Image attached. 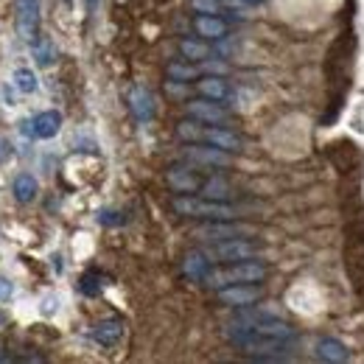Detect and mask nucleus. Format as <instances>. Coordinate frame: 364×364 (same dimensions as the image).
<instances>
[{
	"label": "nucleus",
	"mask_w": 364,
	"mask_h": 364,
	"mask_svg": "<svg viewBox=\"0 0 364 364\" xmlns=\"http://www.w3.org/2000/svg\"><path fill=\"white\" fill-rule=\"evenodd\" d=\"M166 182H168V188L174 193H199L205 177L199 174V166L185 160V163H177V166H171L166 171Z\"/></svg>",
	"instance_id": "6e6552de"
},
{
	"label": "nucleus",
	"mask_w": 364,
	"mask_h": 364,
	"mask_svg": "<svg viewBox=\"0 0 364 364\" xmlns=\"http://www.w3.org/2000/svg\"><path fill=\"white\" fill-rule=\"evenodd\" d=\"M129 109H132V115L140 124L151 121L154 118V98H151V92L146 90V87H132L129 90Z\"/></svg>",
	"instance_id": "dca6fc26"
},
{
	"label": "nucleus",
	"mask_w": 364,
	"mask_h": 364,
	"mask_svg": "<svg viewBox=\"0 0 364 364\" xmlns=\"http://www.w3.org/2000/svg\"><path fill=\"white\" fill-rule=\"evenodd\" d=\"M193 31L196 37L208 40V43H216V40H225L230 31L228 20L219 17V14H196L193 17Z\"/></svg>",
	"instance_id": "9d476101"
},
{
	"label": "nucleus",
	"mask_w": 364,
	"mask_h": 364,
	"mask_svg": "<svg viewBox=\"0 0 364 364\" xmlns=\"http://www.w3.org/2000/svg\"><path fill=\"white\" fill-rule=\"evenodd\" d=\"M208 258L216 264H235V261H247L258 255V244L250 238H228V241H213L208 244Z\"/></svg>",
	"instance_id": "20e7f679"
},
{
	"label": "nucleus",
	"mask_w": 364,
	"mask_h": 364,
	"mask_svg": "<svg viewBox=\"0 0 364 364\" xmlns=\"http://www.w3.org/2000/svg\"><path fill=\"white\" fill-rule=\"evenodd\" d=\"M166 73H168L171 82H180V85L199 79V70H196L193 62H188V59H185V62H171V65L166 68Z\"/></svg>",
	"instance_id": "4be33fe9"
},
{
	"label": "nucleus",
	"mask_w": 364,
	"mask_h": 364,
	"mask_svg": "<svg viewBox=\"0 0 364 364\" xmlns=\"http://www.w3.org/2000/svg\"><path fill=\"white\" fill-rule=\"evenodd\" d=\"M219 303H225L230 309H250L252 303H258L264 297V289L258 283H230L216 289Z\"/></svg>",
	"instance_id": "423d86ee"
},
{
	"label": "nucleus",
	"mask_w": 364,
	"mask_h": 364,
	"mask_svg": "<svg viewBox=\"0 0 364 364\" xmlns=\"http://www.w3.org/2000/svg\"><path fill=\"white\" fill-rule=\"evenodd\" d=\"M79 289H82V294H87V297H95V294L101 291V274H98V272H87L85 277H82Z\"/></svg>",
	"instance_id": "393cba45"
},
{
	"label": "nucleus",
	"mask_w": 364,
	"mask_h": 364,
	"mask_svg": "<svg viewBox=\"0 0 364 364\" xmlns=\"http://www.w3.org/2000/svg\"><path fill=\"white\" fill-rule=\"evenodd\" d=\"M205 127L208 124H202V121H196V118H185L177 124V137L185 140V143H202V137H205Z\"/></svg>",
	"instance_id": "412c9836"
},
{
	"label": "nucleus",
	"mask_w": 364,
	"mask_h": 364,
	"mask_svg": "<svg viewBox=\"0 0 364 364\" xmlns=\"http://www.w3.org/2000/svg\"><path fill=\"white\" fill-rule=\"evenodd\" d=\"M193 235L205 244H213V241H228V238H252L255 228L238 219H216V222H205L202 228H196Z\"/></svg>",
	"instance_id": "7ed1b4c3"
},
{
	"label": "nucleus",
	"mask_w": 364,
	"mask_h": 364,
	"mask_svg": "<svg viewBox=\"0 0 364 364\" xmlns=\"http://www.w3.org/2000/svg\"><path fill=\"white\" fill-rule=\"evenodd\" d=\"M182 157H185L188 163H193V166H208V168H225V166L232 163L230 151L216 149V146H210V143H188V146L182 149Z\"/></svg>",
	"instance_id": "0eeeda50"
},
{
	"label": "nucleus",
	"mask_w": 364,
	"mask_h": 364,
	"mask_svg": "<svg viewBox=\"0 0 364 364\" xmlns=\"http://www.w3.org/2000/svg\"><path fill=\"white\" fill-rule=\"evenodd\" d=\"M180 53L182 59H188V62H205L208 56H210V46H208V40H191V37H185L180 40Z\"/></svg>",
	"instance_id": "aec40b11"
},
{
	"label": "nucleus",
	"mask_w": 364,
	"mask_h": 364,
	"mask_svg": "<svg viewBox=\"0 0 364 364\" xmlns=\"http://www.w3.org/2000/svg\"><path fill=\"white\" fill-rule=\"evenodd\" d=\"M196 14H222V3L219 0H191Z\"/></svg>",
	"instance_id": "a878e982"
},
{
	"label": "nucleus",
	"mask_w": 364,
	"mask_h": 364,
	"mask_svg": "<svg viewBox=\"0 0 364 364\" xmlns=\"http://www.w3.org/2000/svg\"><path fill=\"white\" fill-rule=\"evenodd\" d=\"M92 339L104 348H115L124 339V322L121 319H101L98 325H92Z\"/></svg>",
	"instance_id": "2eb2a0df"
},
{
	"label": "nucleus",
	"mask_w": 364,
	"mask_h": 364,
	"mask_svg": "<svg viewBox=\"0 0 364 364\" xmlns=\"http://www.w3.org/2000/svg\"><path fill=\"white\" fill-rule=\"evenodd\" d=\"M14 28L26 43L40 37V0H14Z\"/></svg>",
	"instance_id": "39448f33"
},
{
	"label": "nucleus",
	"mask_w": 364,
	"mask_h": 364,
	"mask_svg": "<svg viewBox=\"0 0 364 364\" xmlns=\"http://www.w3.org/2000/svg\"><path fill=\"white\" fill-rule=\"evenodd\" d=\"M267 277V264L255 261V258H247V261H235L228 264L225 269H210L205 277V286L210 289H222L230 283H261Z\"/></svg>",
	"instance_id": "f03ea898"
},
{
	"label": "nucleus",
	"mask_w": 364,
	"mask_h": 364,
	"mask_svg": "<svg viewBox=\"0 0 364 364\" xmlns=\"http://www.w3.org/2000/svg\"><path fill=\"white\" fill-rule=\"evenodd\" d=\"M11 79H14V87H17L20 92H37V87H40L37 76H34L28 68H17Z\"/></svg>",
	"instance_id": "b1692460"
},
{
	"label": "nucleus",
	"mask_w": 364,
	"mask_h": 364,
	"mask_svg": "<svg viewBox=\"0 0 364 364\" xmlns=\"http://www.w3.org/2000/svg\"><path fill=\"white\" fill-rule=\"evenodd\" d=\"M196 92L202 95V98H210V101H219V104H225L230 95H232V87H230V82L225 76H216V73H210V76H202V79H196Z\"/></svg>",
	"instance_id": "f8f14e48"
},
{
	"label": "nucleus",
	"mask_w": 364,
	"mask_h": 364,
	"mask_svg": "<svg viewBox=\"0 0 364 364\" xmlns=\"http://www.w3.org/2000/svg\"><path fill=\"white\" fill-rule=\"evenodd\" d=\"M314 353H317L319 362H328V364H345L350 359V350L345 342L333 339V336H319L317 345H314Z\"/></svg>",
	"instance_id": "9b49d317"
},
{
	"label": "nucleus",
	"mask_w": 364,
	"mask_h": 364,
	"mask_svg": "<svg viewBox=\"0 0 364 364\" xmlns=\"http://www.w3.org/2000/svg\"><path fill=\"white\" fill-rule=\"evenodd\" d=\"M210 258H208V252L205 250H191L185 258H182V272L188 280H193V283H205V277L210 272Z\"/></svg>",
	"instance_id": "ddd939ff"
},
{
	"label": "nucleus",
	"mask_w": 364,
	"mask_h": 364,
	"mask_svg": "<svg viewBox=\"0 0 364 364\" xmlns=\"http://www.w3.org/2000/svg\"><path fill=\"white\" fill-rule=\"evenodd\" d=\"M11 154H14V151H11V143H9L6 137H0V166H3V163H9V160H11Z\"/></svg>",
	"instance_id": "bb28decb"
},
{
	"label": "nucleus",
	"mask_w": 364,
	"mask_h": 364,
	"mask_svg": "<svg viewBox=\"0 0 364 364\" xmlns=\"http://www.w3.org/2000/svg\"><path fill=\"white\" fill-rule=\"evenodd\" d=\"M11 191H14V199H17L20 205H28V202L37 199L40 182H37V177H31V174H17L14 182H11Z\"/></svg>",
	"instance_id": "a211bd4d"
},
{
	"label": "nucleus",
	"mask_w": 364,
	"mask_h": 364,
	"mask_svg": "<svg viewBox=\"0 0 364 364\" xmlns=\"http://www.w3.org/2000/svg\"><path fill=\"white\" fill-rule=\"evenodd\" d=\"M202 143H210L216 149H225V151H241V137L235 135L228 127H205V137Z\"/></svg>",
	"instance_id": "4468645a"
},
{
	"label": "nucleus",
	"mask_w": 364,
	"mask_h": 364,
	"mask_svg": "<svg viewBox=\"0 0 364 364\" xmlns=\"http://www.w3.org/2000/svg\"><path fill=\"white\" fill-rule=\"evenodd\" d=\"M59 129H62V115H59L56 109H46V112H40V115L31 121V132L37 137H43V140L56 137Z\"/></svg>",
	"instance_id": "f3484780"
},
{
	"label": "nucleus",
	"mask_w": 364,
	"mask_h": 364,
	"mask_svg": "<svg viewBox=\"0 0 364 364\" xmlns=\"http://www.w3.org/2000/svg\"><path fill=\"white\" fill-rule=\"evenodd\" d=\"M14 294V286L6 280V277H0V300H9Z\"/></svg>",
	"instance_id": "cd10ccee"
},
{
	"label": "nucleus",
	"mask_w": 364,
	"mask_h": 364,
	"mask_svg": "<svg viewBox=\"0 0 364 364\" xmlns=\"http://www.w3.org/2000/svg\"><path fill=\"white\" fill-rule=\"evenodd\" d=\"M98 9V0H87V11H95Z\"/></svg>",
	"instance_id": "c85d7f7f"
},
{
	"label": "nucleus",
	"mask_w": 364,
	"mask_h": 364,
	"mask_svg": "<svg viewBox=\"0 0 364 364\" xmlns=\"http://www.w3.org/2000/svg\"><path fill=\"white\" fill-rule=\"evenodd\" d=\"M31 50H34L37 65H43V68L56 62V48H53V40H48V37H37V40L31 43Z\"/></svg>",
	"instance_id": "5701e85b"
},
{
	"label": "nucleus",
	"mask_w": 364,
	"mask_h": 364,
	"mask_svg": "<svg viewBox=\"0 0 364 364\" xmlns=\"http://www.w3.org/2000/svg\"><path fill=\"white\" fill-rule=\"evenodd\" d=\"M244 3H250V6H261V3H267V0H244Z\"/></svg>",
	"instance_id": "c756f323"
},
{
	"label": "nucleus",
	"mask_w": 364,
	"mask_h": 364,
	"mask_svg": "<svg viewBox=\"0 0 364 364\" xmlns=\"http://www.w3.org/2000/svg\"><path fill=\"white\" fill-rule=\"evenodd\" d=\"M199 196H208V199H219V202H228L232 196V188L225 177H208L199 188Z\"/></svg>",
	"instance_id": "6ab92c4d"
},
{
	"label": "nucleus",
	"mask_w": 364,
	"mask_h": 364,
	"mask_svg": "<svg viewBox=\"0 0 364 364\" xmlns=\"http://www.w3.org/2000/svg\"><path fill=\"white\" fill-rule=\"evenodd\" d=\"M185 107H188V115L191 118H196V121H202L208 127H225L230 121V112L219 101H210V98H202V95L193 98V101H188Z\"/></svg>",
	"instance_id": "1a4fd4ad"
},
{
	"label": "nucleus",
	"mask_w": 364,
	"mask_h": 364,
	"mask_svg": "<svg viewBox=\"0 0 364 364\" xmlns=\"http://www.w3.org/2000/svg\"><path fill=\"white\" fill-rule=\"evenodd\" d=\"M171 208L180 216H191V219H202V222H216V219H238V210L219 202V199H208V196H193V193H180L171 199Z\"/></svg>",
	"instance_id": "f257e3e1"
}]
</instances>
